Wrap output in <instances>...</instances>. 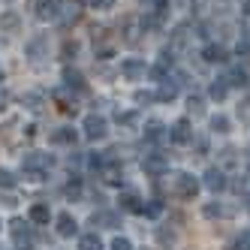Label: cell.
Segmentation results:
<instances>
[{
	"mask_svg": "<svg viewBox=\"0 0 250 250\" xmlns=\"http://www.w3.org/2000/svg\"><path fill=\"white\" fill-rule=\"evenodd\" d=\"M199 181L190 175V172H178L175 175V181H172V190H175V196H181V199H193L196 193H199Z\"/></svg>",
	"mask_w": 250,
	"mask_h": 250,
	"instance_id": "1",
	"label": "cell"
},
{
	"mask_svg": "<svg viewBox=\"0 0 250 250\" xmlns=\"http://www.w3.org/2000/svg\"><path fill=\"white\" fill-rule=\"evenodd\" d=\"M105 133H109V124H105L103 115H87V118H84V136L91 139V142L105 139Z\"/></svg>",
	"mask_w": 250,
	"mask_h": 250,
	"instance_id": "2",
	"label": "cell"
},
{
	"mask_svg": "<svg viewBox=\"0 0 250 250\" xmlns=\"http://www.w3.org/2000/svg\"><path fill=\"white\" fill-rule=\"evenodd\" d=\"M9 232H12L15 244H19L21 250H30V226H27L21 217H15V220L9 223Z\"/></svg>",
	"mask_w": 250,
	"mask_h": 250,
	"instance_id": "3",
	"label": "cell"
},
{
	"mask_svg": "<svg viewBox=\"0 0 250 250\" xmlns=\"http://www.w3.org/2000/svg\"><path fill=\"white\" fill-rule=\"evenodd\" d=\"M169 139L175 142V145H187V142H193V130H190V121H187V118L175 121V124H172V130H169Z\"/></svg>",
	"mask_w": 250,
	"mask_h": 250,
	"instance_id": "4",
	"label": "cell"
},
{
	"mask_svg": "<svg viewBox=\"0 0 250 250\" xmlns=\"http://www.w3.org/2000/svg\"><path fill=\"white\" fill-rule=\"evenodd\" d=\"M145 73H148V69H145V61L130 58V61H124V63H121V76H124V79H130V82H139Z\"/></svg>",
	"mask_w": 250,
	"mask_h": 250,
	"instance_id": "5",
	"label": "cell"
},
{
	"mask_svg": "<svg viewBox=\"0 0 250 250\" xmlns=\"http://www.w3.org/2000/svg\"><path fill=\"white\" fill-rule=\"evenodd\" d=\"M142 166H145L148 175H163L169 169V160L163 154H145V160H142Z\"/></svg>",
	"mask_w": 250,
	"mask_h": 250,
	"instance_id": "6",
	"label": "cell"
},
{
	"mask_svg": "<svg viewBox=\"0 0 250 250\" xmlns=\"http://www.w3.org/2000/svg\"><path fill=\"white\" fill-rule=\"evenodd\" d=\"M33 9H37V19H42V21L58 19V12H61V0H37V3H33Z\"/></svg>",
	"mask_w": 250,
	"mask_h": 250,
	"instance_id": "7",
	"label": "cell"
},
{
	"mask_svg": "<svg viewBox=\"0 0 250 250\" xmlns=\"http://www.w3.org/2000/svg\"><path fill=\"white\" fill-rule=\"evenodd\" d=\"M24 172H45L51 166V157L48 154H24Z\"/></svg>",
	"mask_w": 250,
	"mask_h": 250,
	"instance_id": "8",
	"label": "cell"
},
{
	"mask_svg": "<svg viewBox=\"0 0 250 250\" xmlns=\"http://www.w3.org/2000/svg\"><path fill=\"white\" fill-rule=\"evenodd\" d=\"M202 184H205L211 193L226 190V175H223V169H208V172L202 175Z\"/></svg>",
	"mask_w": 250,
	"mask_h": 250,
	"instance_id": "9",
	"label": "cell"
},
{
	"mask_svg": "<svg viewBox=\"0 0 250 250\" xmlns=\"http://www.w3.org/2000/svg\"><path fill=\"white\" fill-rule=\"evenodd\" d=\"M79 232V223H76V217L69 211H63V214H58V235L61 238H73Z\"/></svg>",
	"mask_w": 250,
	"mask_h": 250,
	"instance_id": "10",
	"label": "cell"
},
{
	"mask_svg": "<svg viewBox=\"0 0 250 250\" xmlns=\"http://www.w3.org/2000/svg\"><path fill=\"white\" fill-rule=\"evenodd\" d=\"M58 19H61V24H63V27L76 24V21L82 19V9H79V3H61V12H58Z\"/></svg>",
	"mask_w": 250,
	"mask_h": 250,
	"instance_id": "11",
	"label": "cell"
},
{
	"mask_svg": "<svg viewBox=\"0 0 250 250\" xmlns=\"http://www.w3.org/2000/svg\"><path fill=\"white\" fill-rule=\"evenodd\" d=\"M118 202H121L124 211H130V214H145V202H142L136 193H121Z\"/></svg>",
	"mask_w": 250,
	"mask_h": 250,
	"instance_id": "12",
	"label": "cell"
},
{
	"mask_svg": "<svg viewBox=\"0 0 250 250\" xmlns=\"http://www.w3.org/2000/svg\"><path fill=\"white\" fill-rule=\"evenodd\" d=\"M51 145H76V130L73 127H58L51 130Z\"/></svg>",
	"mask_w": 250,
	"mask_h": 250,
	"instance_id": "13",
	"label": "cell"
},
{
	"mask_svg": "<svg viewBox=\"0 0 250 250\" xmlns=\"http://www.w3.org/2000/svg\"><path fill=\"white\" fill-rule=\"evenodd\" d=\"M91 223L94 226H103V229H115L121 220H118V214H112V211H97L94 217H91Z\"/></svg>",
	"mask_w": 250,
	"mask_h": 250,
	"instance_id": "14",
	"label": "cell"
},
{
	"mask_svg": "<svg viewBox=\"0 0 250 250\" xmlns=\"http://www.w3.org/2000/svg\"><path fill=\"white\" fill-rule=\"evenodd\" d=\"M100 175H103V181H105V184H121V178H124L121 166H115V163H105V166L100 169Z\"/></svg>",
	"mask_w": 250,
	"mask_h": 250,
	"instance_id": "15",
	"label": "cell"
},
{
	"mask_svg": "<svg viewBox=\"0 0 250 250\" xmlns=\"http://www.w3.org/2000/svg\"><path fill=\"white\" fill-rule=\"evenodd\" d=\"M202 214L205 217H232V214H235V208H226V205H214V202H208L205 208H202Z\"/></svg>",
	"mask_w": 250,
	"mask_h": 250,
	"instance_id": "16",
	"label": "cell"
},
{
	"mask_svg": "<svg viewBox=\"0 0 250 250\" xmlns=\"http://www.w3.org/2000/svg\"><path fill=\"white\" fill-rule=\"evenodd\" d=\"M30 220H33V223H48V220H51V208L42 205V202L30 205Z\"/></svg>",
	"mask_w": 250,
	"mask_h": 250,
	"instance_id": "17",
	"label": "cell"
},
{
	"mask_svg": "<svg viewBox=\"0 0 250 250\" xmlns=\"http://www.w3.org/2000/svg\"><path fill=\"white\" fill-rule=\"evenodd\" d=\"M202 58H205L208 63H223V61H226V48H223V45H208V48L202 51Z\"/></svg>",
	"mask_w": 250,
	"mask_h": 250,
	"instance_id": "18",
	"label": "cell"
},
{
	"mask_svg": "<svg viewBox=\"0 0 250 250\" xmlns=\"http://www.w3.org/2000/svg\"><path fill=\"white\" fill-rule=\"evenodd\" d=\"M154 97H157V100H163V103L175 100V97H178V84H175V82H160V91H157Z\"/></svg>",
	"mask_w": 250,
	"mask_h": 250,
	"instance_id": "19",
	"label": "cell"
},
{
	"mask_svg": "<svg viewBox=\"0 0 250 250\" xmlns=\"http://www.w3.org/2000/svg\"><path fill=\"white\" fill-rule=\"evenodd\" d=\"M79 250H103V241L97 232H87V235L79 238Z\"/></svg>",
	"mask_w": 250,
	"mask_h": 250,
	"instance_id": "20",
	"label": "cell"
},
{
	"mask_svg": "<svg viewBox=\"0 0 250 250\" xmlns=\"http://www.w3.org/2000/svg\"><path fill=\"white\" fill-rule=\"evenodd\" d=\"M208 94H211V100H226V94H229V84H226V79H217V82H211Z\"/></svg>",
	"mask_w": 250,
	"mask_h": 250,
	"instance_id": "21",
	"label": "cell"
},
{
	"mask_svg": "<svg viewBox=\"0 0 250 250\" xmlns=\"http://www.w3.org/2000/svg\"><path fill=\"white\" fill-rule=\"evenodd\" d=\"M166 136H169V133L163 130V124H157V121L148 124V130H145V139H148V142H163Z\"/></svg>",
	"mask_w": 250,
	"mask_h": 250,
	"instance_id": "22",
	"label": "cell"
},
{
	"mask_svg": "<svg viewBox=\"0 0 250 250\" xmlns=\"http://www.w3.org/2000/svg\"><path fill=\"white\" fill-rule=\"evenodd\" d=\"M19 15H15V12H3V15H0V30H6V33H12V30H19Z\"/></svg>",
	"mask_w": 250,
	"mask_h": 250,
	"instance_id": "23",
	"label": "cell"
},
{
	"mask_svg": "<svg viewBox=\"0 0 250 250\" xmlns=\"http://www.w3.org/2000/svg\"><path fill=\"white\" fill-rule=\"evenodd\" d=\"M63 82H66V87L84 91V79H82V73H76V69H66V73H63Z\"/></svg>",
	"mask_w": 250,
	"mask_h": 250,
	"instance_id": "24",
	"label": "cell"
},
{
	"mask_svg": "<svg viewBox=\"0 0 250 250\" xmlns=\"http://www.w3.org/2000/svg\"><path fill=\"white\" fill-rule=\"evenodd\" d=\"M211 130L214 133H229V118L226 115H214L211 118Z\"/></svg>",
	"mask_w": 250,
	"mask_h": 250,
	"instance_id": "25",
	"label": "cell"
},
{
	"mask_svg": "<svg viewBox=\"0 0 250 250\" xmlns=\"http://www.w3.org/2000/svg\"><path fill=\"white\" fill-rule=\"evenodd\" d=\"M187 109H190V115H193V118H199V115L205 112V105H202V97H190V100H187Z\"/></svg>",
	"mask_w": 250,
	"mask_h": 250,
	"instance_id": "26",
	"label": "cell"
},
{
	"mask_svg": "<svg viewBox=\"0 0 250 250\" xmlns=\"http://www.w3.org/2000/svg\"><path fill=\"white\" fill-rule=\"evenodd\" d=\"M232 250H250V229H244L241 235L232 241Z\"/></svg>",
	"mask_w": 250,
	"mask_h": 250,
	"instance_id": "27",
	"label": "cell"
},
{
	"mask_svg": "<svg viewBox=\"0 0 250 250\" xmlns=\"http://www.w3.org/2000/svg\"><path fill=\"white\" fill-rule=\"evenodd\" d=\"M226 84H247V73L244 69H232V73L226 76Z\"/></svg>",
	"mask_w": 250,
	"mask_h": 250,
	"instance_id": "28",
	"label": "cell"
},
{
	"mask_svg": "<svg viewBox=\"0 0 250 250\" xmlns=\"http://www.w3.org/2000/svg\"><path fill=\"white\" fill-rule=\"evenodd\" d=\"M115 121H118V124H124V127H133V124L139 121V115H136V112H118V115H115Z\"/></svg>",
	"mask_w": 250,
	"mask_h": 250,
	"instance_id": "29",
	"label": "cell"
},
{
	"mask_svg": "<svg viewBox=\"0 0 250 250\" xmlns=\"http://www.w3.org/2000/svg\"><path fill=\"white\" fill-rule=\"evenodd\" d=\"M0 187H3V190H12L15 187V175L9 169H0Z\"/></svg>",
	"mask_w": 250,
	"mask_h": 250,
	"instance_id": "30",
	"label": "cell"
},
{
	"mask_svg": "<svg viewBox=\"0 0 250 250\" xmlns=\"http://www.w3.org/2000/svg\"><path fill=\"white\" fill-rule=\"evenodd\" d=\"M238 118H241V124H250V97L238 103Z\"/></svg>",
	"mask_w": 250,
	"mask_h": 250,
	"instance_id": "31",
	"label": "cell"
},
{
	"mask_svg": "<svg viewBox=\"0 0 250 250\" xmlns=\"http://www.w3.org/2000/svg\"><path fill=\"white\" fill-rule=\"evenodd\" d=\"M238 193H244V196H250V166H247V172L241 175V181H238Z\"/></svg>",
	"mask_w": 250,
	"mask_h": 250,
	"instance_id": "32",
	"label": "cell"
},
{
	"mask_svg": "<svg viewBox=\"0 0 250 250\" xmlns=\"http://www.w3.org/2000/svg\"><path fill=\"white\" fill-rule=\"evenodd\" d=\"M112 250H133V244H130V238H115Z\"/></svg>",
	"mask_w": 250,
	"mask_h": 250,
	"instance_id": "33",
	"label": "cell"
},
{
	"mask_svg": "<svg viewBox=\"0 0 250 250\" xmlns=\"http://www.w3.org/2000/svg\"><path fill=\"white\" fill-rule=\"evenodd\" d=\"M160 211H163V205H160V202L145 205V214H148V217H160Z\"/></svg>",
	"mask_w": 250,
	"mask_h": 250,
	"instance_id": "34",
	"label": "cell"
},
{
	"mask_svg": "<svg viewBox=\"0 0 250 250\" xmlns=\"http://www.w3.org/2000/svg\"><path fill=\"white\" fill-rule=\"evenodd\" d=\"M91 6H94V9H112L115 0H91Z\"/></svg>",
	"mask_w": 250,
	"mask_h": 250,
	"instance_id": "35",
	"label": "cell"
},
{
	"mask_svg": "<svg viewBox=\"0 0 250 250\" xmlns=\"http://www.w3.org/2000/svg\"><path fill=\"white\" fill-rule=\"evenodd\" d=\"M151 100H157V97L148 91H136V103H151Z\"/></svg>",
	"mask_w": 250,
	"mask_h": 250,
	"instance_id": "36",
	"label": "cell"
},
{
	"mask_svg": "<svg viewBox=\"0 0 250 250\" xmlns=\"http://www.w3.org/2000/svg\"><path fill=\"white\" fill-rule=\"evenodd\" d=\"M0 202H3L6 208H15V202H19V199H15V196H0Z\"/></svg>",
	"mask_w": 250,
	"mask_h": 250,
	"instance_id": "37",
	"label": "cell"
},
{
	"mask_svg": "<svg viewBox=\"0 0 250 250\" xmlns=\"http://www.w3.org/2000/svg\"><path fill=\"white\" fill-rule=\"evenodd\" d=\"M241 9H244V15H250V0H244V3H241Z\"/></svg>",
	"mask_w": 250,
	"mask_h": 250,
	"instance_id": "38",
	"label": "cell"
},
{
	"mask_svg": "<svg viewBox=\"0 0 250 250\" xmlns=\"http://www.w3.org/2000/svg\"><path fill=\"white\" fill-rule=\"evenodd\" d=\"M3 105H6V94H3V91H0V109H3Z\"/></svg>",
	"mask_w": 250,
	"mask_h": 250,
	"instance_id": "39",
	"label": "cell"
},
{
	"mask_svg": "<svg viewBox=\"0 0 250 250\" xmlns=\"http://www.w3.org/2000/svg\"><path fill=\"white\" fill-rule=\"evenodd\" d=\"M0 82H3V73H0Z\"/></svg>",
	"mask_w": 250,
	"mask_h": 250,
	"instance_id": "40",
	"label": "cell"
},
{
	"mask_svg": "<svg viewBox=\"0 0 250 250\" xmlns=\"http://www.w3.org/2000/svg\"><path fill=\"white\" fill-rule=\"evenodd\" d=\"M247 154H250V145H247Z\"/></svg>",
	"mask_w": 250,
	"mask_h": 250,
	"instance_id": "41",
	"label": "cell"
}]
</instances>
